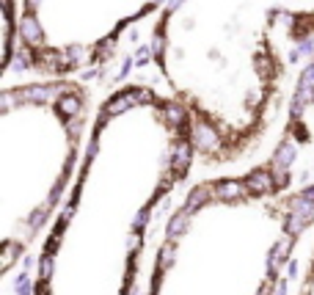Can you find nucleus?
<instances>
[{
	"label": "nucleus",
	"instance_id": "nucleus-1",
	"mask_svg": "<svg viewBox=\"0 0 314 295\" xmlns=\"http://www.w3.org/2000/svg\"><path fill=\"white\" fill-rule=\"evenodd\" d=\"M163 0H22L19 55L42 75H72L97 64L116 39Z\"/></svg>",
	"mask_w": 314,
	"mask_h": 295
},
{
	"label": "nucleus",
	"instance_id": "nucleus-2",
	"mask_svg": "<svg viewBox=\"0 0 314 295\" xmlns=\"http://www.w3.org/2000/svg\"><path fill=\"white\" fill-rule=\"evenodd\" d=\"M279 11L292 25L290 39L301 41L314 33V0H276Z\"/></svg>",
	"mask_w": 314,
	"mask_h": 295
}]
</instances>
